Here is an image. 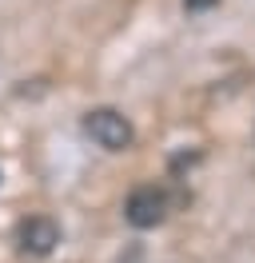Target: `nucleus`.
Instances as JSON below:
<instances>
[{"label":"nucleus","mask_w":255,"mask_h":263,"mask_svg":"<svg viewBox=\"0 0 255 263\" xmlns=\"http://www.w3.org/2000/svg\"><path fill=\"white\" fill-rule=\"evenodd\" d=\"M84 132H88L104 152H128L136 144L132 120H128L124 112H116V108H92V112L84 116Z\"/></svg>","instance_id":"nucleus-1"},{"label":"nucleus","mask_w":255,"mask_h":263,"mask_svg":"<svg viewBox=\"0 0 255 263\" xmlns=\"http://www.w3.org/2000/svg\"><path fill=\"white\" fill-rule=\"evenodd\" d=\"M163 215H168V196L159 192L156 183H143V187H136V192L124 199V219L132 228H140V231L159 228Z\"/></svg>","instance_id":"nucleus-2"},{"label":"nucleus","mask_w":255,"mask_h":263,"mask_svg":"<svg viewBox=\"0 0 255 263\" xmlns=\"http://www.w3.org/2000/svg\"><path fill=\"white\" fill-rule=\"evenodd\" d=\"M16 239H20V247H24L28 255H48L52 247L60 243V228H56L48 215H32V219L20 223Z\"/></svg>","instance_id":"nucleus-3"},{"label":"nucleus","mask_w":255,"mask_h":263,"mask_svg":"<svg viewBox=\"0 0 255 263\" xmlns=\"http://www.w3.org/2000/svg\"><path fill=\"white\" fill-rule=\"evenodd\" d=\"M184 4H188V8H211L215 0H184Z\"/></svg>","instance_id":"nucleus-4"}]
</instances>
